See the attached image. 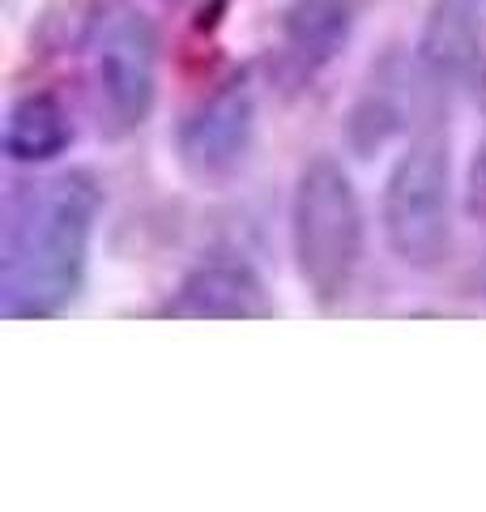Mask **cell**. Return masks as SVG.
<instances>
[{
	"label": "cell",
	"mask_w": 486,
	"mask_h": 512,
	"mask_svg": "<svg viewBox=\"0 0 486 512\" xmlns=\"http://www.w3.org/2000/svg\"><path fill=\"white\" fill-rule=\"evenodd\" d=\"M99 205L103 188L90 171H64L56 180L22 184L13 192L5 210V256H0L5 316H60L77 299L86 282Z\"/></svg>",
	"instance_id": "6da1fadb"
},
{
	"label": "cell",
	"mask_w": 486,
	"mask_h": 512,
	"mask_svg": "<svg viewBox=\"0 0 486 512\" xmlns=\"http://www.w3.org/2000/svg\"><path fill=\"white\" fill-rule=\"evenodd\" d=\"M290 252L316 303L346 299L363 265V205L337 158H312L290 197Z\"/></svg>",
	"instance_id": "7a4b0ae2"
},
{
	"label": "cell",
	"mask_w": 486,
	"mask_h": 512,
	"mask_svg": "<svg viewBox=\"0 0 486 512\" xmlns=\"http://www.w3.org/2000/svg\"><path fill=\"white\" fill-rule=\"evenodd\" d=\"M384 239L410 269H435L452 252V163L448 141L423 133L410 141L384 180Z\"/></svg>",
	"instance_id": "3957f363"
},
{
	"label": "cell",
	"mask_w": 486,
	"mask_h": 512,
	"mask_svg": "<svg viewBox=\"0 0 486 512\" xmlns=\"http://www.w3.org/2000/svg\"><path fill=\"white\" fill-rule=\"evenodd\" d=\"M158 99V30L137 5L107 9L90 39V111L120 141L150 120Z\"/></svg>",
	"instance_id": "277c9868"
},
{
	"label": "cell",
	"mask_w": 486,
	"mask_h": 512,
	"mask_svg": "<svg viewBox=\"0 0 486 512\" xmlns=\"http://www.w3.org/2000/svg\"><path fill=\"white\" fill-rule=\"evenodd\" d=\"M256 137V94L248 86V77H226L222 86H214L197 99L180 128H175V154L188 175L197 180H222L231 175L252 150Z\"/></svg>",
	"instance_id": "5b68a950"
},
{
	"label": "cell",
	"mask_w": 486,
	"mask_h": 512,
	"mask_svg": "<svg viewBox=\"0 0 486 512\" xmlns=\"http://www.w3.org/2000/svg\"><path fill=\"white\" fill-rule=\"evenodd\" d=\"M167 312L180 320H261L273 316V303L248 265L209 261L180 282Z\"/></svg>",
	"instance_id": "8992f818"
},
{
	"label": "cell",
	"mask_w": 486,
	"mask_h": 512,
	"mask_svg": "<svg viewBox=\"0 0 486 512\" xmlns=\"http://www.w3.org/2000/svg\"><path fill=\"white\" fill-rule=\"evenodd\" d=\"M354 0H290L282 13V47L303 73L324 69L346 47Z\"/></svg>",
	"instance_id": "52a82bcc"
},
{
	"label": "cell",
	"mask_w": 486,
	"mask_h": 512,
	"mask_svg": "<svg viewBox=\"0 0 486 512\" xmlns=\"http://www.w3.org/2000/svg\"><path fill=\"white\" fill-rule=\"evenodd\" d=\"M73 141V124L69 111L56 94L47 90H30L18 103L9 107L5 116V154L22 167H39L52 163L56 154H64V146Z\"/></svg>",
	"instance_id": "ba28073f"
},
{
	"label": "cell",
	"mask_w": 486,
	"mask_h": 512,
	"mask_svg": "<svg viewBox=\"0 0 486 512\" xmlns=\"http://www.w3.org/2000/svg\"><path fill=\"white\" fill-rule=\"evenodd\" d=\"M482 47L474 0H435L427 35H423V60L435 73H465Z\"/></svg>",
	"instance_id": "9c48e42d"
},
{
	"label": "cell",
	"mask_w": 486,
	"mask_h": 512,
	"mask_svg": "<svg viewBox=\"0 0 486 512\" xmlns=\"http://www.w3.org/2000/svg\"><path fill=\"white\" fill-rule=\"evenodd\" d=\"M465 214L474 222H486V133L474 146V158H469L465 171Z\"/></svg>",
	"instance_id": "30bf717a"
}]
</instances>
